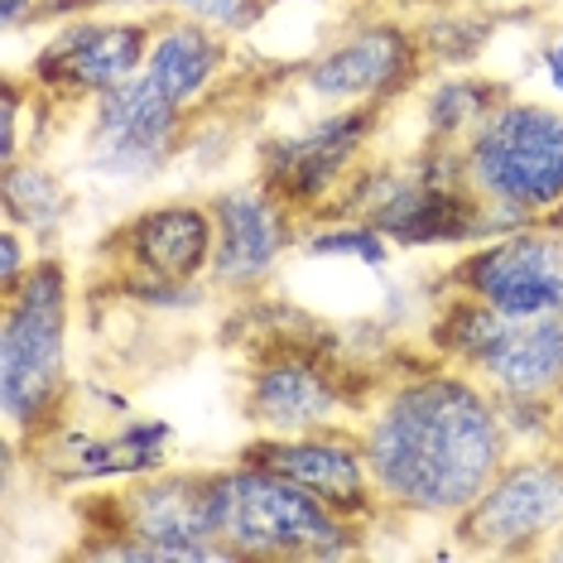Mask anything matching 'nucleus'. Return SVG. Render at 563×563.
Wrapping results in <instances>:
<instances>
[{
    "label": "nucleus",
    "instance_id": "nucleus-1",
    "mask_svg": "<svg viewBox=\"0 0 563 563\" xmlns=\"http://www.w3.org/2000/svg\"><path fill=\"white\" fill-rule=\"evenodd\" d=\"M356 433L386 520L453 525L516 453L501 400L472 371L424 347L415 366H380Z\"/></svg>",
    "mask_w": 563,
    "mask_h": 563
},
{
    "label": "nucleus",
    "instance_id": "nucleus-2",
    "mask_svg": "<svg viewBox=\"0 0 563 563\" xmlns=\"http://www.w3.org/2000/svg\"><path fill=\"white\" fill-rule=\"evenodd\" d=\"M73 313L78 285L58 251H44L15 294L0 299V415L10 443H44L73 415Z\"/></svg>",
    "mask_w": 563,
    "mask_h": 563
},
{
    "label": "nucleus",
    "instance_id": "nucleus-3",
    "mask_svg": "<svg viewBox=\"0 0 563 563\" xmlns=\"http://www.w3.org/2000/svg\"><path fill=\"white\" fill-rule=\"evenodd\" d=\"M78 559L101 563H227L217 540L212 467H159L82 506Z\"/></svg>",
    "mask_w": 563,
    "mask_h": 563
},
{
    "label": "nucleus",
    "instance_id": "nucleus-4",
    "mask_svg": "<svg viewBox=\"0 0 563 563\" xmlns=\"http://www.w3.org/2000/svg\"><path fill=\"white\" fill-rule=\"evenodd\" d=\"M332 212L366 217L395 251H463L486 236V208L463 169V145H415L371 155Z\"/></svg>",
    "mask_w": 563,
    "mask_h": 563
},
{
    "label": "nucleus",
    "instance_id": "nucleus-5",
    "mask_svg": "<svg viewBox=\"0 0 563 563\" xmlns=\"http://www.w3.org/2000/svg\"><path fill=\"white\" fill-rule=\"evenodd\" d=\"M241 376V415L255 433H309L332 424H356L380 371H362L342 356L328 332L255 328Z\"/></svg>",
    "mask_w": 563,
    "mask_h": 563
},
{
    "label": "nucleus",
    "instance_id": "nucleus-6",
    "mask_svg": "<svg viewBox=\"0 0 563 563\" xmlns=\"http://www.w3.org/2000/svg\"><path fill=\"white\" fill-rule=\"evenodd\" d=\"M463 169L486 208V236L510 227H563V101L516 97L463 140Z\"/></svg>",
    "mask_w": 563,
    "mask_h": 563
},
{
    "label": "nucleus",
    "instance_id": "nucleus-7",
    "mask_svg": "<svg viewBox=\"0 0 563 563\" xmlns=\"http://www.w3.org/2000/svg\"><path fill=\"white\" fill-rule=\"evenodd\" d=\"M217 492V540L241 559L261 563H303V559H356L366 554L371 530L323 506L299 482L279 472L232 457L212 467Z\"/></svg>",
    "mask_w": 563,
    "mask_h": 563
},
{
    "label": "nucleus",
    "instance_id": "nucleus-8",
    "mask_svg": "<svg viewBox=\"0 0 563 563\" xmlns=\"http://www.w3.org/2000/svg\"><path fill=\"white\" fill-rule=\"evenodd\" d=\"M419 347L472 371L496 400H554L563 386V313L506 318L467 294L439 289Z\"/></svg>",
    "mask_w": 563,
    "mask_h": 563
},
{
    "label": "nucleus",
    "instance_id": "nucleus-9",
    "mask_svg": "<svg viewBox=\"0 0 563 563\" xmlns=\"http://www.w3.org/2000/svg\"><path fill=\"white\" fill-rule=\"evenodd\" d=\"M429 54L415 15L395 10H352L323 34L313 54L289 68V87L309 107H400L424 87Z\"/></svg>",
    "mask_w": 563,
    "mask_h": 563
},
{
    "label": "nucleus",
    "instance_id": "nucleus-10",
    "mask_svg": "<svg viewBox=\"0 0 563 563\" xmlns=\"http://www.w3.org/2000/svg\"><path fill=\"white\" fill-rule=\"evenodd\" d=\"M380 107H313L255 140V178L303 222L328 217L371 155H380Z\"/></svg>",
    "mask_w": 563,
    "mask_h": 563
},
{
    "label": "nucleus",
    "instance_id": "nucleus-11",
    "mask_svg": "<svg viewBox=\"0 0 563 563\" xmlns=\"http://www.w3.org/2000/svg\"><path fill=\"white\" fill-rule=\"evenodd\" d=\"M198 117L174 107L155 82L131 78L97 101H87L78 117V145L82 169L101 184L135 188L174 169L194 150Z\"/></svg>",
    "mask_w": 563,
    "mask_h": 563
},
{
    "label": "nucleus",
    "instance_id": "nucleus-12",
    "mask_svg": "<svg viewBox=\"0 0 563 563\" xmlns=\"http://www.w3.org/2000/svg\"><path fill=\"white\" fill-rule=\"evenodd\" d=\"M448 530L467 554H544L563 540V443L516 448Z\"/></svg>",
    "mask_w": 563,
    "mask_h": 563
},
{
    "label": "nucleus",
    "instance_id": "nucleus-13",
    "mask_svg": "<svg viewBox=\"0 0 563 563\" xmlns=\"http://www.w3.org/2000/svg\"><path fill=\"white\" fill-rule=\"evenodd\" d=\"M150 34H155V15H125V10H92V15H68L48 24L44 44L34 48L30 78L40 92L63 111H82L111 87L140 78L150 54Z\"/></svg>",
    "mask_w": 563,
    "mask_h": 563
},
{
    "label": "nucleus",
    "instance_id": "nucleus-14",
    "mask_svg": "<svg viewBox=\"0 0 563 563\" xmlns=\"http://www.w3.org/2000/svg\"><path fill=\"white\" fill-rule=\"evenodd\" d=\"M439 289L467 294L506 318L563 313V227L534 222L472 241L443 265Z\"/></svg>",
    "mask_w": 563,
    "mask_h": 563
},
{
    "label": "nucleus",
    "instance_id": "nucleus-15",
    "mask_svg": "<svg viewBox=\"0 0 563 563\" xmlns=\"http://www.w3.org/2000/svg\"><path fill=\"white\" fill-rule=\"evenodd\" d=\"M217 246L208 285L227 299H261L271 279L285 271V261L303 241V217L285 208L261 178L246 184H222L208 194Z\"/></svg>",
    "mask_w": 563,
    "mask_h": 563
},
{
    "label": "nucleus",
    "instance_id": "nucleus-16",
    "mask_svg": "<svg viewBox=\"0 0 563 563\" xmlns=\"http://www.w3.org/2000/svg\"><path fill=\"white\" fill-rule=\"evenodd\" d=\"M236 457L299 482L323 506L366 525V530H376L386 520V506H380V492H376V477H371L356 424H332V429H309V433H251Z\"/></svg>",
    "mask_w": 563,
    "mask_h": 563
},
{
    "label": "nucleus",
    "instance_id": "nucleus-17",
    "mask_svg": "<svg viewBox=\"0 0 563 563\" xmlns=\"http://www.w3.org/2000/svg\"><path fill=\"white\" fill-rule=\"evenodd\" d=\"M217 227L208 198H159L107 232L111 279L208 285Z\"/></svg>",
    "mask_w": 563,
    "mask_h": 563
},
{
    "label": "nucleus",
    "instance_id": "nucleus-18",
    "mask_svg": "<svg viewBox=\"0 0 563 563\" xmlns=\"http://www.w3.org/2000/svg\"><path fill=\"white\" fill-rule=\"evenodd\" d=\"M30 453L58 486H121L174 463V424L155 415H121L117 429H78L68 419Z\"/></svg>",
    "mask_w": 563,
    "mask_h": 563
},
{
    "label": "nucleus",
    "instance_id": "nucleus-19",
    "mask_svg": "<svg viewBox=\"0 0 563 563\" xmlns=\"http://www.w3.org/2000/svg\"><path fill=\"white\" fill-rule=\"evenodd\" d=\"M236 68H241V54L232 34H217L194 20L155 15V34H150V54L140 78L155 82L174 107L202 117L208 107H217V97L227 92Z\"/></svg>",
    "mask_w": 563,
    "mask_h": 563
},
{
    "label": "nucleus",
    "instance_id": "nucleus-20",
    "mask_svg": "<svg viewBox=\"0 0 563 563\" xmlns=\"http://www.w3.org/2000/svg\"><path fill=\"white\" fill-rule=\"evenodd\" d=\"M510 97V87L477 68L429 73L415 92V121L424 145H463L477 125Z\"/></svg>",
    "mask_w": 563,
    "mask_h": 563
},
{
    "label": "nucleus",
    "instance_id": "nucleus-21",
    "mask_svg": "<svg viewBox=\"0 0 563 563\" xmlns=\"http://www.w3.org/2000/svg\"><path fill=\"white\" fill-rule=\"evenodd\" d=\"M78 212V194L44 155H24L15 164H0V217L20 232H30L44 251H54L63 227Z\"/></svg>",
    "mask_w": 563,
    "mask_h": 563
},
{
    "label": "nucleus",
    "instance_id": "nucleus-22",
    "mask_svg": "<svg viewBox=\"0 0 563 563\" xmlns=\"http://www.w3.org/2000/svg\"><path fill=\"white\" fill-rule=\"evenodd\" d=\"M415 24H419V40H424L433 73L472 68L496 34V15L482 10L477 0H439L424 15H415Z\"/></svg>",
    "mask_w": 563,
    "mask_h": 563
},
{
    "label": "nucleus",
    "instance_id": "nucleus-23",
    "mask_svg": "<svg viewBox=\"0 0 563 563\" xmlns=\"http://www.w3.org/2000/svg\"><path fill=\"white\" fill-rule=\"evenodd\" d=\"M299 255H309L318 265H356V271L380 275L395 265V241L380 232V227H371L366 217L328 212V217L303 222Z\"/></svg>",
    "mask_w": 563,
    "mask_h": 563
},
{
    "label": "nucleus",
    "instance_id": "nucleus-24",
    "mask_svg": "<svg viewBox=\"0 0 563 563\" xmlns=\"http://www.w3.org/2000/svg\"><path fill=\"white\" fill-rule=\"evenodd\" d=\"M140 10L208 24L217 34H232V40H251L271 15V0H140Z\"/></svg>",
    "mask_w": 563,
    "mask_h": 563
},
{
    "label": "nucleus",
    "instance_id": "nucleus-25",
    "mask_svg": "<svg viewBox=\"0 0 563 563\" xmlns=\"http://www.w3.org/2000/svg\"><path fill=\"white\" fill-rule=\"evenodd\" d=\"M40 255H44V246L30 232H20V227H10V222L0 227V299L24 285V275L40 265Z\"/></svg>",
    "mask_w": 563,
    "mask_h": 563
},
{
    "label": "nucleus",
    "instance_id": "nucleus-26",
    "mask_svg": "<svg viewBox=\"0 0 563 563\" xmlns=\"http://www.w3.org/2000/svg\"><path fill=\"white\" fill-rule=\"evenodd\" d=\"M0 24L5 34H24L48 24V0H0Z\"/></svg>",
    "mask_w": 563,
    "mask_h": 563
},
{
    "label": "nucleus",
    "instance_id": "nucleus-27",
    "mask_svg": "<svg viewBox=\"0 0 563 563\" xmlns=\"http://www.w3.org/2000/svg\"><path fill=\"white\" fill-rule=\"evenodd\" d=\"M352 10H395V15H424L439 0H347Z\"/></svg>",
    "mask_w": 563,
    "mask_h": 563
},
{
    "label": "nucleus",
    "instance_id": "nucleus-28",
    "mask_svg": "<svg viewBox=\"0 0 563 563\" xmlns=\"http://www.w3.org/2000/svg\"><path fill=\"white\" fill-rule=\"evenodd\" d=\"M540 58H554V63H563V24H559L554 34H549V44L540 48Z\"/></svg>",
    "mask_w": 563,
    "mask_h": 563
},
{
    "label": "nucleus",
    "instance_id": "nucleus-29",
    "mask_svg": "<svg viewBox=\"0 0 563 563\" xmlns=\"http://www.w3.org/2000/svg\"><path fill=\"white\" fill-rule=\"evenodd\" d=\"M554 415H559V439H563V386H559V395H554Z\"/></svg>",
    "mask_w": 563,
    "mask_h": 563
}]
</instances>
